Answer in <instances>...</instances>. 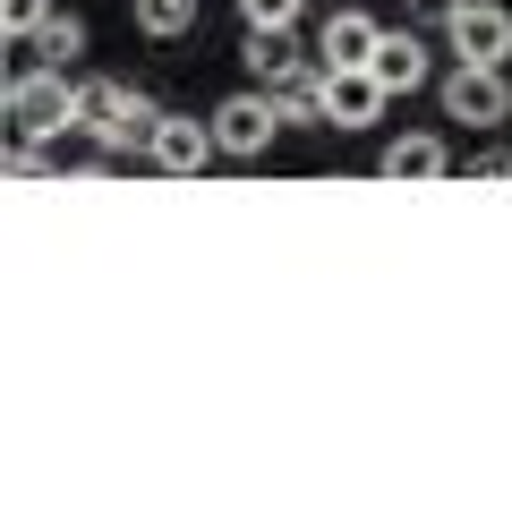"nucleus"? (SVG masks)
Returning a JSON list of instances; mask_svg holds the SVG:
<instances>
[{
  "label": "nucleus",
  "instance_id": "nucleus-1",
  "mask_svg": "<svg viewBox=\"0 0 512 512\" xmlns=\"http://www.w3.org/2000/svg\"><path fill=\"white\" fill-rule=\"evenodd\" d=\"M9 128L35 137V146H52V137L86 128V86H69V69H52V60L18 69V77H9Z\"/></svg>",
  "mask_w": 512,
  "mask_h": 512
},
{
  "label": "nucleus",
  "instance_id": "nucleus-2",
  "mask_svg": "<svg viewBox=\"0 0 512 512\" xmlns=\"http://www.w3.org/2000/svg\"><path fill=\"white\" fill-rule=\"evenodd\" d=\"M154 128H163V103L146 86H120V77H94L86 86V137L103 154H146Z\"/></svg>",
  "mask_w": 512,
  "mask_h": 512
},
{
  "label": "nucleus",
  "instance_id": "nucleus-3",
  "mask_svg": "<svg viewBox=\"0 0 512 512\" xmlns=\"http://www.w3.org/2000/svg\"><path fill=\"white\" fill-rule=\"evenodd\" d=\"M205 120H214V146L231 154V163H256V154L291 128V120H282V103H274L265 86H248V94H231V103H214Z\"/></svg>",
  "mask_w": 512,
  "mask_h": 512
},
{
  "label": "nucleus",
  "instance_id": "nucleus-4",
  "mask_svg": "<svg viewBox=\"0 0 512 512\" xmlns=\"http://www.w3.org/2000/svg\"><path fill=\"white\" fill-rule=\"evenodd\" d=\"M444 120H461V128H504V120H512L504 69H487V60H453V69H444Z\"/></svg>",
  "mask_w": 512,
  "mask_h": 512
},
{
  "label": "nucleus",
  "instance_id": "nucleus-5",
  "mask_svg": "<svg viewBox=\"0 0 512 512\" xmlns=\"http://www.w3.org/2000/svg\"><path fill=\"white\" fill-rule=\"evenodd\" d=\"M444 43H453V60H487V69H504V60H512V9H504V0H461L453 26H444Z\"/></svg>",
  "mask_w": 512,
  "mask_h": 512
},
{
  "label": "nucleus",
  "instance_id": "nucleus-6",
  "mask_svg": "<svg viewBox=\"0 0 512 512\" xmlns=\"http://www.w3.org/2000/svg\"><path fill=\"white\" fill-rule=\"evenodd\" d=\"M214 154H222V146H214V120H180V111H163V128H154L146 163H154V171H171V180H197Z\"/></svg>",
  "mask_w": 512,
  "mask_h": 512
},
{
  "label": "nucleus",
  "instance_id": "nucleus-7",
  "mask_svg": "<svg viewBox=\"0 0 512 512\" xmlns=\"http://www.w3.org/2000/svg\"><path fill=\"white\" fill-rule=\"evenodd\" d=\"M393 103L376 69H325V128H367L376 111Z\"/></svg>",
  "mask_w": 512,
  "mask_h": 512
},
{
  "label": "nucleus",
  "instance_id": "nucleus-8",
  "mask_svg": "<svg viewBox=\"0 0 512 512\" xmlns=\"http://www.w3.org/2000/svg\"><path fill=\"white\" fill-rule=\"evenodd\" d=\"M239 60H248V77H256V86H291L299 69H316V52H299V43H291V26H248Z\"/></svg>",
  "mask_w": 512,
  "mask_h": 512
},
{
  "label": "nucleus",
  "instance_id": "nucleus-9",
  "mask_svg": "<svg viewBox=\"0 0 512 512\" xmlns=\"http://www.w3.org/2000/svg\"><path fill=\"white\" fill-rule=\"evenodd\" d=\"M376 171H384L393 188H427V180H444V171H453V146L419 128V137H393V146L376 154Z\"/></svg>",
  "mask_w": 512,
  "mask_h": 512
},
{
  "label": "nucleus",
  "instance_id": "nucleus-10",
  "mask_svg": "<svg viewBox=\"0 0 512 512\" xmlns=\"http://www.w3.org/2000/svg\"><path fill=\"white\" fill-rule=\"evenodd\" d=\"M376 43H384V26L367 18V9H333L325 35H316V60H325V69H367Z\"/></svg>",
  "mask_w": 512,
  "mask_h": 512
},
{
  "label": "nucleus",
  "instance_id": "nucleus-11",
  "mask_svg": "<svg viewBox=\"0 0 512 512\" xmlns=\"http://www.w3.org/2000/svg\"><path fill=\"white\" fill-rule=\"evenodd\" d=\"M367 69L384 77V94H419L427 77H436V60H427V43H419V35H384Z\"/></svg>",
  "mask_w": 512,
  "mask_h": 512
},
{
  "label": "nucleus",
  "instance_id": "nucleus-12",
  "mask_svg": "<svg viewBox=\"0 0 512 512\" xmlns=\"http://www.w3.org/2000/svg\"><path fill=\"white\" fill-rule=\"evenodd\" d=\"M26 52H35V60H52V69H69V60L86 52V18H77V9H52V18L35 26V43H26Z\"/></svg>",
  "mask_w": 512,
  "mask_h": 512
},
{
  "label": "nucleus",
  "instance_id": "nucleus-13",
  "mask_svg": "<svg viewBox=\"0 0 512 512\" xmlns=\"http://www.w3.org/2000/svg\"><path fill=\"white\" fill-rule=\"evenodd\" d=\"M137 35H146V43L197 35V0H137Z\"/></svg>",
  "mask_w": 512,
  "mask_h": 512
},
{
  "label": "nucleus",
  "instance_id": "nucleus-14",
  "mask_svg": "<svg viewBox=\"0 0 512 512\" xmlns=\"http://www.w3.org/2000/svg\"><path fill=\"white\" fill-rule=\"evenodd\" d=\"M43 18H52V0H0V26H9V43H18V52L35 43Z\"/></svg>",
  "mask_w": 512,
  "mask_h": 512
},
{
  "label": "nucleus",
  "instance_id": "nucleus-15",
  "mask_svg": "<svg viewBox=\"0 0 512 512\" xmlns=\"http://www.w3.org/2000/svg\"><path fill=\"white\" fill-rule=\"evenodd\" d=\"M308 0H239V26H299Z\"/></svg>",
  "mask_w": 512,
  "mask_h": 512
},
{
  "label": "nucleus",
  "instance_id": "nucleus-16",
  "mask_svg": "<svg viewBox=\"0 0 512 512\" xmlns=\"http://www.w3.org/2000/svg\"><path fill=\"white\" fill-rule=\"evenodd\" d=\"M9 180H43V146H35V137L9 146Z\"/></svg>",
  "mask_w": 512,
  "mask_h": 512
},
{
  "label": "nucleus",
  "instance_id": "nucleus-17",
  "mask_svg": "<svg viewBox=\"0 0 512 512\" xmlns=\"http://www.w3.org/2000/svg\"><path fill=\"white\" fill-rule=\"evenodd\" d=\"M410 9H419V26H453V9H461V0H410Z\"/></svg>",
  "mask_w": 512,
  "mask_h": 512
}]
</instances>
